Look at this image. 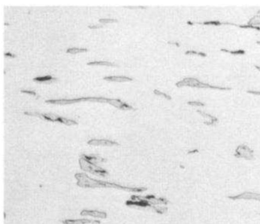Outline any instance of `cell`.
<instances>
[{
    "label": "cell",
    "instance_id": "6da1fadb",
    "mask_svg": "<svg viewBox=\"0 0 260 224\" xmlns=\"http://www.w3.org/2000/svg\"><path fill=\"white\" fill-rule=\"evenodd\" d=\"M75 177L77 180V185L84 188H100V187H113L121 188L118 184L98 180L90 177L85 173H76Z\"/></svg>",
    "mask_w": 260,
    "mask_h": 224
},
{
    "label": "cell",
    "instance_id": "7a4b0ae2",
    "mask_svg": "<svg viewBox=\"0 0 260 224\" xmlns=\"http://www.w3.org/2000/svg\"><path fill=\"white\" fill-rule=\"evenodd\" d=\"M25 115L29 116H35L43 119L45 120L51 122H58L60 123L64 124L65 125L71 126V125H77V122L72 119H67L66 118L62 117L53 114H40V113L35 112H26L24 113Z\"/></svg>",
    "mask_w": 260,
    "mask_h": 224
},
{
    "label": "cell",
    "instance_id": "3957f363",
    "mask_svg": "<svg viewBox=\"0 0 260 224\" xmlns=\"http://www.w3.org/2000/svg\"><path fill=\"white\" fill-rule=\"evenodd\" d=\"M177 87H182L183 86L192 87H196L200 88H211L214 89L222 90H227L231 89V88L221 87L212 86L208 84L204 83L203 82H200L194 77H186L183 79L181 81L178 82L176 84Z\"/></svg>",
    "mask_w": 260,
    "mask_h": 224
},
{
    "label": "cell",
    "instance_id": "277c9868",
    "mask_svg": "<svg viewBox=\"0 0 260 224\" xmlns=\"http://www.w3.org/2000/svg\"><path fill=\"white\" fill-rule=\"evenodd\" d=\"M79 162L81 169L84 171L90 172L97 176H105L107 175L106 171L96 165V162L87 160L81 156Z\"/></svg>",
    "mask_w": 260,
    "mask_h": 224
},
{
    "label": "cell",
    "instance_id": "5b68a950",
    "mask_svg": "<svg viewBox=\"0 0 260 224\" xmlns=\"http://www.w3.org/2000/svg\"><path fill=\"white\" fill-rule=\"evenodd\" d=\"M254 150L248 146L241 144L236 148L234 155L237 158H243L249 161L254 158Z\"/></svg>",
    "mask_w": 260,
    "mask_h": 224
},
{
    "label": "cell",
    "instance_id": "8992f818",
    "mask_svg": "<svg viewBox=\"0 0 260 224\" xmlns=\"http://www.w3.org/2000/svg\"><path fill=\"white\" fill-rule=\"evenodd\" d=\"M229 198L233 200L240 199H255L260 201V194L246 192L236 196L229 197Z\"/></svg>",
    "mask_w": 260,
    "mask_h": 224
},
{
    "label": "cell",
    "instance_id": "52a82bcc",
    "mask_svg": "<svg viewBox=\"0 0 260 224\" xmlns=\"http://www.w3.org/2000/svg\"><path fill=\"white\" fill-rule=\"evenodd\" d=\"M90 145L102 146H112L116 145L118 144L115 142L104 139H91L87 142Z\"/></svg>",
    "mask_w": 260,
    "mask_h": 224
},
{
    "label": "cell",
    "instance_id": "ba28073f",
    "mask_svg": "<svg viewBox=\"0 0 260 224\" xmlns=\"http://www.w3.org/2000/svg\"><path fill=\"white\" fill-rule=\"evenodd\" d=\"M63 224H99L100 222L89 219H65L62 221Z\"/></svg>",
    "mask_w": 260,
    "mask_h": 224
},
{
    "label": "cell",
    "instance_id": "9c48e42d",
    "mask_svg": "<svg viewBox=\"0 0 260 224\" xmlns=\"http://www.w3.org/2000/svg\"><path fill=\"white\" fill-rule=\"evenodd\" d=\"M80 215L82 216L90 215L94 218L104 219L106 218V213L104 212H99L97 210H83L81 212Z\"/></svg>",
    "mask_w": 260,
    "mask_h": 224
},
{
    "label": "cell",
    "instance_id": "30bf717a",
    "mask_svg": "<svg viewBox=\"0 0 260 224\" xmlns=\"http://www.w3.org/2000/svg\"><path fill=\"white\" fill-rule=\"evenodd\" d=\"M104 80L111 82H125L132 81L133 79L125 76H110L104 77Z\"/></svg>",
    "mask_w": 260,
    "mask_h": 224
},
{
    "label": "cell",
    "instance_id": "8fae6325",
    "mask_svg": "<svg viewBox=\"0 0 260 224\" xmlns=\"http://www.w3.org/2000/svg\"><path fill=\"white\" fill-rule=\"evenodd\" d=\"M56 80V77H53L50 76H42V77H35L33 79V80H34L35 82H40V83H42V82L50 83V82H53Z\"/></svg>",
    "mask_w": 260,
    "mask_h": 224
},
{
    "label": "cell",
    "instance_id": "7c38bea8",
    "mask_svg": "<svg viewBox=\"0 0 260 224\" xmlns=\"http://www.w3.org/2000/svg\"><path fill=\"white\" fill-rule=\"evenodd\" d=\"M87 64L88 65H102V66H115L116 65L112 62L108 61H94L87 63Z\"/></svg>",
    "mask_w": 260,
    "mask_h": 224
},
{
    "label": "cell",
    "instance_id": "4fadbf2b",
    "mask_svg": "<svg viewBox=\"0 0 260 224\" xmlns=\"http://www.w3.org/2000/svg\"><path fill=\"white\" fill-rule=\"evenodd\" d=\"M87 51V48H68L67 50V53H70L71 54H75L77 53H82V52H85Z\"/></svg>",
    "mask_w": 260,
    "mask_h": 224
},
{
    "label": "cell",
    "instance_id": "5bb4252c",
    "mask_svg": "<svg viewBox=\"0 0 260 224\" xmlns=\"http://www.w3.org/2000/svg\"><path fill=\"white\" fill-rule=\"evenodd\" d=\"M196 23L197 24H200V25H219L221 24H222V23L220 22H217V21H208V22H204L203 23Z\"/></svg>",
    "mask_w": 260,
    "mask_h": 224
},
{
    "label": "cell",
    "instance_id": "9a60e30c",
    "mask_svg": "<svg viewBox=\"0 0 260 224\" xmlns=\"http://www.w3.org/2000/svg\"><path fill=\"white\" fill-rule=\"evenodd\" d=\"M99 22L102 23H112L118 22V20L116 19H100Z\"/></svg>",
    "mask_w": 260,
    "mask_h": 224
},
{
    "label": "cell",
    "instance_id": "2e32d148",
    "mask_svg": "<svg viewBox=\"0 0 260 224\" xmlns=\"http://www.w3.org/2000/svg\"><path fill=\"white\" fill-rule=\"evenodd\" d=\"M185 54L186 55H198L199 56H202V57H205L206 56V54L203 53H198L197 52L194 51H187L186 52Z\"/></svg>",
    "mask_w": 260,
    "mask_h": 224
},
{
    "label": "cell",
    "instance_id": "e0dca14e",
    "mask_svg": "<svg viewBox=\"0 0 260 224\" xmlns=\"http://www.w3.org/2000/svg\"><path fill=\"white\" fill-rule=\"evenodd\" d=\"M154 93H155V94L158 95H159V96H164L165 98H166L167 99H171L170 96L166 94L165 93H162V92H160L159 90H155Z\"/></svg>",
    "mask_w": 260,
    "mask_h": 224
},
{
    "label": "cell",
    "instance_id": "ac0fdd59",
    "mask_svg": "<svg viewBox=\"0 0 260 224\" xmlns=\"http://www.w3.org/2000/svg\"><path fill=\"white\" fill-rule=\"evenodd\" d=\"M188 104L190 105H193V106H203L204 104L201 102L198 101H190L188 102Z\"/></svg>",
    "mask_w": 260,
    "mask_h": 224
},
{
    "label": "cell",
    "instance_id": "d6986e66",
    "mask_svg": "<svg viewBox=\"0 0 260 224\" xmlns=\"http://www.w3.org/2000/svg\"><path fill=\"white\" fill-rule=\"evenodd\" d=\"M20 92H22V93H26V94H31L32 95H34V96H37L36 93H35V92L32 91H29V90H21Z\"/></svg>",
    "mask_w": 260,
    "mask_h": 224
},
{
    "label": "cell",
    "instance_id": "ffe728a7",
    "mask_svg": "<svg viewBox=\"0 0 260 224\" xmlns=\"http://www.w3.org/2000/svg\"><path fill=\"white\" fill-rule=\"evenodd\" d=\"M102 25H91V26H89L88 27V28H91V29H97V28H101V27H102Z\"/></svg>",
    "mask_w": 260,
    "mask_h": 224
},
{
    "label": "cell",
    "instance_id": "44dd1931",
    "mask_svg": "<svg viewBox=\"0 0 260 224\" xmlns=\"http://www.w3.org/2000/svg\"><path fill=\"white\" fill-rule=\"evenodd\" d=\"M248 93L252 94L258 95H260V91H248Z\"/></svg>",
    "mask_w": 260,
    "mask_h": 224
},
{
    "label": "cell",
    "instance_id": "7402d4cb",
    "mask_svg": "<svg viewBox=\"0 0 260 224\" xmlns=\"http://www.w3.org/2000/svg\"><path fill=\"white\" fill-rule=\"evenodd\" d=\"M5 56L6 57H12V58H14L16 56L14 54H11L10 53H6L5 54Z\"/></svg>",
    "mask_w": 260,
    "mask_h": 224
},
{
    "label": "cell",
    "instance_id": "603a6c76",
    "mask_svg": "<svg viewBox=\"0 0 260 224\" xmlns=\"http://www.w3.org/2000/svg\"><path fill=\"white\" fill-rule=\"evenodd\" d=\"M168 43H170V44H175L176 45H178L179 46V44L178 43H177L176 42H168Z\"/></svg>",
    "mask_w": 260,
    "mask_h": 224
}]
</instances>
